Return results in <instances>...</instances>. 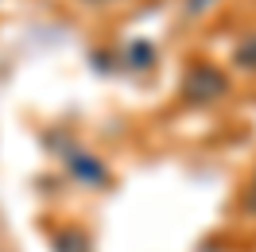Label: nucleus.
Instances as JSON below:
<instances>
[{
	"label": "nucleus",
	"mask_w": 256,
	"mask_h": 252,
	"mask_svg": "<svg viewBox=\"0 0 256 252\" xmlns=\"http://www.w3.org/2000/svg\"><path fill=\"white\" fill-rule=\"evenodd\" d=\"M182 90H186L190 101H218V97L229 94V82H225V74L218 66H194L186 74V82H182Z\"/></svg>",
	"instance_id": "1"
},
{
	"label": "nucleus",
	"mask_w": 256,
	"mask_h": 252,
	"mask_svg": "<svg viewBox=\"0 0 256 252\" xmlns=\"http://www.w3.org/2000/svg\"><path fill=\"white\" fill-rule=\"evenodd\" d=\"M66 167H70V174H78L82 182H94V186H105V182H109L105 167H101L94 156H82V152H74V156H66Z\"/></svg>",
	"instance_id": "2"
},
{
	"label": "nucleus",
	"mask_w": 256,
	"mask_h": 252,
	"mask_svg": "<svg viewBox=\"0 0 256 252\" xmlns=\"http://www.w3.org/2000/svg\"><path fill=\"white\" fill-rule=\"evenodd\" d=\"M54 252H90V236L82 229H66L54 236Z\"/></svg>",
	"instance_id": "3"
},
{
	"label": "nucleus",
	"mask_w": 256,
	"mask_h": 252,
	"mask_svg": "<svg viewBox=\"0 0 256 252\" xmlns=\"http://www.w3.org/2000/svg\"><path fill=\"white\" fill-rule=\"evenodd\" d=\"M124 62L132 66V70H148V66L156 62V50L148 47V43H132V47H128V54H124Z\"/></svg>",
	"instance_id": "4"
},
{
	"label": "nucleus",
	"mask_w": 256,
	"mask_h": 252,
	"mask_svg": "<svg viewBox=\"0 0 256 252\" xmlns=\"http://www.w3.org/2000/svg\"><path fill=\"white\" fill-rule=\"evenodd\" d=\"M233 62L244 66V70H256V35H248V39L233 50Z\"/></svg>",
	"instance_id": "5"
},
{
	"label": "nucleus",
	"mask_w": 256,
	"mask_h": 252,
	"mask_svg": "<svg viewBox=\"0 0 256 252\" xmlns=\"http://www.w3.org/2000/svg\"><path fill=\"white\" fill-rule=\"evenodd\" d=\"M206 8H214V0H186V16H202Z\"/></svg>",
	"instance_id": "6"
},
{
	"label": "nucleus",
	"mask_w": 256,
	"mask_h": 252,
	"mask_svg": "<svg viewBox=\"0 0 256 252\" xmlns=\"http://www.w3.org/2000/svg\"><path fill=\"white\" fill-rule=\"evenodd\" d=\"M244 206L256 214V178H252V186H248V198H244Z\"/></svg>",
	"instance_id": "7"
},
{
	"label": "nucleus",
	"mask_w": 256,
	"mask_h": 252,
	"mask_svg": "<svg viewBox=\"0 0 256 252\" xmlns=\"http://www.w3.org/2000/svg\"><path fill=\"white\" fill-rule=\"evenodd\" d=\"M94 4H105V0H94Z\"/></svg>",
	"instance_id": "8"
}]
</instances>
